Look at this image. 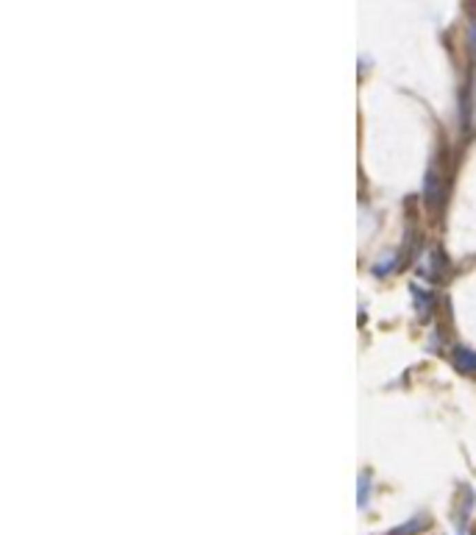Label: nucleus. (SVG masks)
<instances>
[{"label":"nucleus","mask_w":476,"mask_h":535,"mask_svg":"<svg viewBox=\"0 0 476 535\" xmlns=\"http://www.w3.org/2000/svg\"><path fill=\"white\" fill-rule=\"evenodd\" d=\"M424 195H426V201H429L432 207H437L440 201H443V184H440V176H437V170H435V168L426 173V181H424Z\"/></svg>","instance_id":"1"},{"label":"nucleus","mask_w":476,"mask_h":535,"mask_svg":"<svg viewBox=\"0 0 476 535\" xmlns=\"http://www.w3.org/2000/svg\"><path fill=\"white\" fill-rule=\"evenodd\" d=\"M454 365H457V371H462V374H476V352H470V349H465V346L454 349Z\"/></svg>","instance_id":"2"},{"label":"nucleus","mask_w":476,"mask_h":535,"mask_svg":"<svg viewBox=\"0 0 476 535\" xmlns=\"http://www.w3.org/2000/svg\"><path fill=\"white\" fill-rule=\"evenodd\" d=\"M424 527H426V516L421 513V516H415L413 521H406L404 527H395L390 535H415V532H421Z\"/></svg>","instance_id":"3"},{"label":"nucleus","mask_w":476,"mask_h":535,"mask_svg":"<svg viewBox=\"0 0 476 535\" xmlns=\"http://www.w3.org/2000/svg\"><path fill=\"white\" fill-rule=\"evenodd\" d=\"M415 301H418L421 315H429V312H432V296H429V293L421 296V290H415Z\"/></svg>","instance_id":"4"},{"label":"nucleus","mask_w":476,"mask_h":535,"mask_svg":"<svg viewBox=\"0 0 476 535\" xmlns=\"http://www.w3.org/2000/svg\"><path fill=\"white\" fill-rule=\"evenodd\" d=\"M368 480H371L368 474H362V477H360V499H357V502H360V507H365V505H368Z\"/></svg>","instance_id":"5"}]
</instances>
